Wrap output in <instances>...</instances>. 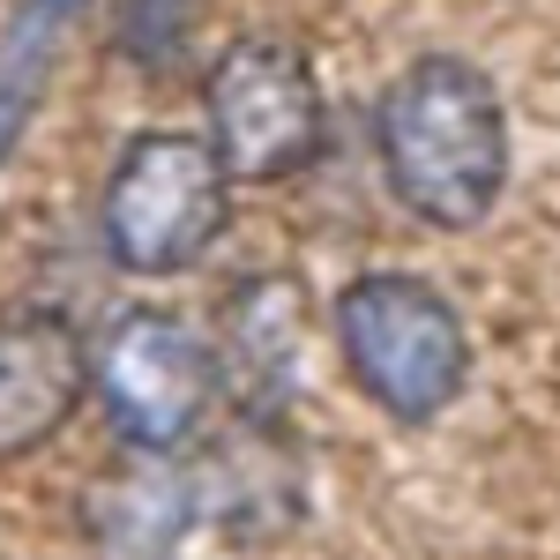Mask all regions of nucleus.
<instances>
[{
  "label": "nucleus",
  "instance_id": "0eeeda50",
  "mask_svg": "<svg viewBox=\"0 0 560 560\" xmlns=\"http://www.w3.org/2000/svg\"><path fill=\"white\" fill-rule=\"evenodd\" d=\"M224 329H232V366H240V382H247V404H277L284 382H292V345H300V284L292 277H255L232 314H224Z\"/></svg>",
  "mask_w": 560,
  "mask_h": 560
},
{
  "label": "nucleus",
  "instance_id": "1a4fd4ad",
  "mask_svg": "<svg viewBox=\"0 0 560 560\" xmlns=\"http://www.w3.org/2000/svg\"><path fill=\"white\" fill-rule=\"evenodd\" d=\"M75 15H83V0H23V8H15V23H8L15 75H31V83H38V60L52 52V38H60Z\"/></svg>",
  "mask_w": 560,
  "mask_h": 560
},
{
  "label": "nucleus",
  "instance_id": "9d476101",
  "mask_svg": "<svg viewBox=\"0 0 560 560\" xmlns=\"http://www.w3.org/2000/svg\"><path fill=\"white\" fill-rule=\"evenodd\" d=\"M31 97H38V83H31V75L0 68V165L15 158V142H23V128H31Z\"/></svg>",
  "mask_w": 560,
  "mask_h": 560
},
{
  "label": "nucleus",
  "instance_id": "f257e3e1",
  "mask_svg": "<svg viewBox=\"0 0 560 560\" xmlns=\"http://www.w3.org/2000/svg\"><path fill=\"white\" fill-rule=\"evenodd\" d=\"M388 195L433 232H471L509 187V113L486 68L456 52H419L374 113Z\"/></svg>",
  "mask_w": 560,
  "mask_h": 560
},
{
  "label": "nucleus",
  "instance_id": "6e6552de",
  "mask_svg": "<svg viewBox=\"0 0 560 560\" xmlns=\"http://www.w3.org/2000/svg\"><path fill=\"white\" fill-rule=\"evenodd\" d=\"M187 15H195V0H128L120 52H128L135 68H173L179 38H187Z\"/></svg>",
  "mask_w": 560,
  "mask_h": 560
},
{
  "label": "nucleus",
  "instance_id": "f03ea898",
  "mask_svg": "<svg viewBox=\"0 0 560 560\" xmlns=\"http://www.w3.org/2000/svg\"><path fill=\"white\" fill-rule=\"evenodd\" d=\"M337 345H345L351 382L404 427L441 419L471 382V337L448 292H433L427 277H404V269L351 277L337 292Z\"/></svg>",
  "mask_w": 560,
  "mask_h": 560
},
{
  "label": "nucleus",
  "instance_id": "39448f33",
  "mask_svg": "<svg viewBox=\"0 0 560 560\" xmlns=\"http://www.w3.org/2000/svg\"><path fill=\"white\" fill-rule=\"evenodd\" d=\"M90 388L135 456H173L217 404V351L173 314H120L90 366Z\"/></svg>",
  "mask_w": 560,
  "mask_h": 560
},
{
  "label": "nucleus",
  "instance_id": "7ed1b4c3",
  "mask_svg": "<svg viewBox=\"0 0 560 560\" xmlns=\"http://www.w3.org/2000/svg\"><path fill=\"white\" fill-rule=\"evenodd\" d=\"M224 217H232V173L217 165L210 135L150 128L120 150L105 179L97 232L128 277H179L217 247Z\"/></svg>",
  "mask_w": 560,
  "mask_h": 560
},
{
  "label": "nucleus",
  "instance_id": "423d86ee",
  "mask_svg": "<svg viewBox=\"0 0 560 560\" xmlns=\"http://www.w3.org/2000/svg\"><path fill=\"white\" fill-rule=\"evenodd\" d=\"M90 388L83 337L60 314H15L0 329V456H31L68 427Z\"/></svg>",
  "mask_w": 560,
  "mask_h": 560
},
{
  "label": "nucleus",
  "instance_id": "20e7f679",
  "mask_svg": "<svg viewBox=\"0 0 560 560\" xmlns=\"http://www.w3.org/2000/svg\"><path fill=\"white\" fill-rule=\"evenodd\" d=\"M210 150L232 179H292L322 150V83L292 38H232L202 75Z\"/></svg>",
  "mask_w": 560,
  "mask_h": 560
}]
</instances>
